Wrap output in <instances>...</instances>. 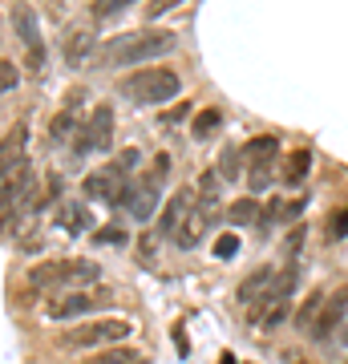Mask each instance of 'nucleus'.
Masks as SVG:
<instances>
[{"instance_id": "obj_37", "label": "nucleus", "mask_w": 348, "mask_h": 364, "mask_svg": "<svg viewBox=\"0 0 348 364\" xmlns=\"http://www.w3.org/2000/svg\"><path fill=\"white\" fill-rule=\"evenodd\" d=\"M344 364H348V360H344Z\"/></svg>"}, {"instance_id": "obj_12", "label": "nucleus", "mask_w": 348, "mask_h": 364, "mask_svg": "<svg viewBox=\"0 0 348 364\" xmlns=\"http://www.w3.org/2000/svg\"><path fill=\"white\" fill-rule=\"evenodd\" d=\"M126 174L114 166H102V170H90L85 174V182H81V191H85V198H105V203H114L117 195H122V186H126Z\"/></svg>"}, {"instance_id": "obj_4", "label": "nucleus", "mask_w": 348, "mask_h": 364, "mask_svg": "<svg viewBox=\"0 0 348 364\" xmlns=\"http://www.w3.org/2000/svg\"><path fill=\"white\" fill-rule=\"evenodd\" d=\"M25 279L33 291H49V287H61V284L78 287V284H97L102 267L93 259H49V263H37Z\"/></svg>"}, {"instance_id": "obj_24", "label": "nucleus", "mask_w": 348, "mask_h": 364, "mask_svg": "<svg viewBox=\"0 0 348 364\" xmlns=\"http://www.w3.org/2000/svg\"><path fill=\"white\" fill-rule=\"evenodd\" d=\"M219 130H223V114L219 109H199V117H194V138L206 142V138H215Z\"/></svg>"}, {"instance_id": "obj_19", "label": "nucleus", "mask_w": 348, "mask_h": 364, "mask_svg": "<svg viewBox=\"0 0 348 364\" xmlns=\"http://www.w3.org/2000/svg\"><path fill=\"white\" fill-rule=\"evenodd\" d=\"M57 227L69 231V235H81V231H90V215H85L81 203H65L61 215H57Z\"/></svg>"}, {"instance_id": "obj_28", "label": "nucleus", "mask_w": 348, "mask_h": 364, "mask_svg": "<svg viewBox=\"0 0 348 364\" xmlns=\"http://www.w3.org/2000/svg\"><path fill=\"white\" fill-rule=\"evenodd\" d=\"M110 166L122 170V174L130 178V170H138V166H142V150H138V146H130V150H122V154H117L114 162H110Z\"/></svg>"}, {"instance_id": "obj_11", "label": "nucleus", "mask_w": 348, "mask_h": 364, "mask_svg": "<svg viewBox=\"0 0 348 364\" xmlns=\"http://www.w3.org/2000/svg\"><path fill=\"white\" fill-rule=\"evenodd\" d=\"M194 198H199V195H194V186H182V191L170 195L167 210L158 215V235H162V239H174V235H179V227L186 223V215L194 210Z\"/></svg>"}, {"instance_id": "obj_22", "label": "nucleus", "mask_w": 348, "mask_h": 364, "mask_svg": "<svg viewBox=\"0 0 348 364\" xmlns=\"http://www.w3.org/2000/svg\"><path fill=\"white\" fill-rule=\"evenodd\" d=\"M247 162H243V150H239V146H227V150H223L219 154V178L223 182H239V170H243Z\"/></svg>"}, {"instance_id": "obj_13", "label": "nucleus", "mask_w": 348, "mask_h": 364, "mask_svg": "<svg viewBox=\"0 0 348 364\" xmlns=\"http://www.w3.org/2000/svg\"><path fill=\"white\" fill-rule=\"evenodd\" d=\"M13 25H16V33H21V41L28 45V69H41L45 65V45H41V37H37V21H33V9H28V4H16L13 9Z\"/></svg>"}, {"instance_id": "obj_14", "label": "nucleus", "mask_w": 348, "mask_h": 364, "mask_svg": "<svg viewBox=\"0 0 348 364\" xmlns=\"http://www.w3.org/2000/svg\"><path fill=\"white\" fill-rule=\"evenodd\" d=\"M28 191H33V166H28V158H25L13 174H4V178H0V215H4V210H13Z\"/></svg>"}, {"instance_id": "obj_5", "label": "nucleus", "mask_w": 348, "mask_h": 364, "mask_svg": "<svg viewBox=\"0 0 348 364\" xmlns=\"http://www.w3.org/2000/svg\"><path fill=\"white\" fill-rule=\"evenodd\" d=\"M130 332L134 328L126 320H90V324L69 328L57 344L69 352H81V348H97V344H122V340H130Z\"/></svg>"}, {"instance_id": "obj_35", "label": "nucleus", "mask_w": 348, "mask_h": 364, "mask_svg": "<svg viewBox=\"0 0 348 364\" xmlns=\"http://www.w3.org/2000/svg\"><path fill=\"white\" fill-rule=\"evenodd\" d=\"M191 114V105L182 102V105H174V109H170V114H162V122H167V126H174V122H182V117Z\"/></svg>"}, {"instance_id": "obj_8", "label": "nucleus", "mask_w": 348, "mask_h": 364, "mask_svg": "<svg viewBox=\"0 0 348 364\" xmlns=\"http://www.w3.org/2000/svg\"><path fill=\"white\" fill-rule=\"evenodd\" d=\"M348 320V284H340L332 296H324V308L316 316V324L308 328L316 340H328L332 332H340V324Z\"/></svg>"}, {"instance_id": "obj_1", "label": "nucleus", "mask_w": 348, "mask_h": 364, "mask_svg": "<svg viewBox=\"0 0 348 364\" xmlns=\"http://www.w3.org/2000/svg\"><path fill=\"white\" fill-rule=\"evenodd\" d=\"M179 45L170 28H142V33H126V37L102 45V65H146L162 53Z\"/></svg>"}, {"instance_id": "obj_3", "label": "nucleus", "mask_w": 348, "mask_h": 364, "mask_svg": "<svg viewBox=\"0 0 348 364\" xmlns=\"http://www.w3.org/2000/svg\"><path fill=\"white\" fill-rule=\"evenodd\" d=\"M182 81L174 69L167 65H150V69H134L130 77L117 81V93L134 105H158V102H170V97H179Z\"/></svg>"}, {"instance_id": "obj_16", "label": "nucleus", "mask_w": 348, "mask_h": 364, "mask_svg": "<svg viewBox=\"0 0 348 364\" xmlns=\"http://www.w3.org/2000/svg\"><path fill=\"white\" fill-rule=\"evenodd\" d=\"M90 53H97V37H93V28H73V33H65V65H85L90 61Z\"/></svg>"}, {"instance_id": "obj_10", "label": "nucleus", "mask_w": 348, "mask_h": 364, "mask_svg": "<svg viewBox=\"0 0 348 364\" xmlns=\"http://www.w3.org/2000/svg\"><path fill=\"white\" fill-rule=\"evenodd\" d=\"M215 219H219V207H194L191 215H186V223L179 227L174 243H179L182 251H194V247H199V243L206 239V235H211Z\"/></svg>"}, {"instance_id": "obj_20", "label": "nucleus", "mask_w": 348, "mask_h": 364, "mask_svg": "<svg viewBox=\"0 0 348 364\" xmlns=\"http://www.w3.org/2000/svg\"><path fill=\"white\" fill-rule=\"evenodd\" d=\"M255 219H259V203H255V195L235 198L231 207H227V223H231V227H251Z\"/></svg>"}, {"instance_id": "obj_18", "label": "nucleus", "mask_w": 348, "mask_h": 364, "mask_svg": "<svg viewBox=\"0 0 348 364\" xmlns=\"http://www.w3.org/2000/svg\"><path fill=\"white\" fill-rule=\"evenodd\" d=\"M308 166H312V150H292L284 162V186H300V182L308 178Z\"/></svg>"}, {"instance_id": "obj_21", "label": "nucleus", "mask_w": 348, "mask_h": 364, "mask_svg": "<svg viewBox=\"0 0 348 364\" xmlns=\"http://www.w3.org/2000/svg\"><path fill=\"white\" fill-rule=\"evenodd\" d=\"M219 170H203V174H199V186H194V195H199V203H203V207H219Z\"/></svg>"}, {"instance_id": "obj_27", "label": "nucleus", "mask_w": 348, "mask_h": 364, "mask_svg": "<svg viewBox=\"0 0 348 364\" xmlns=\"http://www.w3.org/2000/svg\"><path fill=\"white\" fill-rule=\"evenodd\" d=\"M130 4H138V0H93V4H90V16H93V21H110V16L126 13Z\"/></svg>"}, {"instance_id": "obj_33", "label": "nucleus", "mask_w": 348, "mask_h": 364, "mask_svg": "<svg viewBox=\"0 0 348 364\" xmlns=\"http://www.w3.org/2000/svg\"><path fill=\"white\" fill-rule=\"evenodd\" d=\"M300 247H304V227H296V231L284 239V251H288V255H300Z\"/></svg>"}, {"instance_id": "obj_29", "label": "nucleus", "mask_w": 348, "mask_h": 364, "mask_svg": "<svg viewBox=\"0 0 348 364\" xmlns=\"http://www.w3.org/2000/svg\"><path fill=\"white\" fill-rule=\"evenodd\" d=\"M324 235H328V239H344V235H348V203H344V207H336V210H332V219H328Z\"/></svg>"}, {"instance_id": "obj_36", "label": "nucleus", "mask_w": 348, "mask_h": 364, "mask_svg": "<svg viewBox=\"0 0 348 364\" xmlns=\"http://www.w3.org/2000/svg\"><path fill=\"white\" fill-rule=\"evenodd\" d=\"M340 344H348V320L340 324Z\"/></svg>"}, {"instance_id": "obj_2", "label": "nucleus", "mask_w": 348, "mask_h": 364, "mask_svg": "<svg viewBox=\"0 0 348 364\" xmlns=\"http://www.w3.org/2000/svg\"><path fill=\"white\" fill-rule=\"evenodd\" d=\"M170 170V158L158 154L154 166L146 170V174H138V178H130L126 186H122V195L114 198L117 210H126L134 223H150L158 215V198H162V174Z\"/></svg>"}, {"instance_id": "obj_30", "label": "nucleus", "mask_w": 348, "mask_h": 364, "mask_svg": "<svg viewBox=\"0 0 348 364\" xmlns=\"http://www.w3.org/2000/svg\"><path fill=\"white\" fill-rule=\"evenodd\" d=\"M16 85H21V69H16L13 61H4V57H0V90L9 93V90H16Z\"/></svg>"}, {"instance_id": "obj_31", "label": "nucleus", "mask_w": 348, "mask_h": 364, "mask_svg": "<svg viewBox=\"0 0 348 364\" xmlns=\"http://www.w3.org/2000/svg\"><path fill=\"white\" fill-rule=\"evenodd\" d=\"M239 255V239L235 235H219L215 239V259H235Z\"/></svg>"}, {"instance_id": "obj_32", "label": "nucleus", "mask_w": 348, "mask_h": 364, "mask_svg": "<svg viewBox=\"0 0 348 364\" xmlns=\"http://www.w3.org/2000/svg\"><path fill=\"white\" fill-rule=\"evenodd\" d=\"M182 0H150V4H146V16H150V21H158V16L162 13H170V9H179Z\"/></svg>"}, {"instance_id": "obj_6", "label": "nucleus", "mask_w": 348, "mask_h": 364, "mask_svg": "<svg viewBox=\"0 0 348 364\" xmlns=\"http://www.w3.org/2000/svg\"><path fill=\"white\" fill-rule=\"evenodd\" d=\"M275 158H280V138H271V134H259V138H251V142L243 146L251 195H259V191L271 186V166H275Z\"/></svg>"}, {"instance_id": "obj_9", "label": "nucleus", "mask_w": 348, "mask_h": 364, "mask_svg": "<svg viewBox=\"0 0 348 364\" xmlns=\"http://www.w3.org/2000/svg\"><path fill=\"white\" fill-rule=\"evenodd\" d=\"M97 308H102V296H97V291H61V296L49 299L45 316H49V320H73V316L97 312Z\"/></svg>"}, {"instance_id": "obj_23", "label": "nucleus", "mask_w": 348, "mask_h": 364, "mask_svg": "<svg viewBox=\"0 0 348 364\" xmlns=\"http://www.w3.org/2000/svg\"><path fill=\"white\" fill-rule=\"evenodd\" d=\"M78 130H81V117L73 114V109H65V114H57L53 117V142H69V138H78Z\"/></svg>"}, {"instance_id": "obj_15", "label": "nucleus", "mask_w": 348, "mask_h": 364, "mask_svg": "<svg viewBox=\"0 0 348 364\" xmlns=\"http://www.w3.org/2000/svg\"><path fill=\"white\" fill-rule=\"evenodd\" d=\"M25 146H28V126L25 122H16L13 130L0 138V178L13 174V170L25 162Z\"/></svg>"}, {"instance_id": "obj_34", "label": "nucleus", "mask_w": 348, "mask_h": 364, "mask_svg": "<svg viewBox=\"0 0 348 364\" xmlns=\"http://www.w3.org/2000/svg\"><path fill=\"white\" fill-rule=\"evenodd\" d=\"M97 243H126V231L122 227H105V231H97Z\"/></svg>"}, {"instance_id": "obj_26", "label": "nucleus", "mask_w": 348, "mask_h": 364, "mask_svg": "<svg viewBox=\"0 0 348 364\" xmlns=\"http://www.w3.org/2000/svg\"><path fill=\"white\" fill-rule=\"evenodd\" d=\"M320 308H324V291H308V299L300 304V312H296V328H312Z\"/></svg>"}, {"instance_id": "obj_7", "label": "nucleus", "mask_w": 348, "mask_h": 364, "mask_svg": "<svg viewBox=\"0 0 348 364\" xmlns=\"http://www.w3.org/2000/svg\"><path fill=\"white\" fill-rule=\"evenodd\" d=\"M110 134H114V109H110V105H102V109H93V114L81 122L78 138H73V154L90 158L93 150H105Z\"/></svg>"}, {"instance_id": "obj_17", "label": "nucleus", "mask_w": 348, "mask_h": 364, "mask_svg": "<svg viewBox=\"0 0 348 364\" xmlns=\"http://www.w3.org/2000/svg\"><path fill=\"white\" fill-rule=\"evenodd\" d=\"M271 279H275V272H271V267H259V272H251L243 284H239V299H243V304H255V299H263V291L271 287Z\"/></svg>"}, {"instance_id": "obj_25", "label": "nucleus", "mask_w": 348, "mask_h": 364, "mask_svg": "<svg viewBox=\"0 0 348 364\" xmlns=\"http://www.w3.org/2000/svg\"><path fill=\"white\" fill-rule=\"evenodd\" d=\"M85 364H142V360H138V352H134V348L114 344V348H102L97 356H90Z\"/></svg>"}]
</instances>
